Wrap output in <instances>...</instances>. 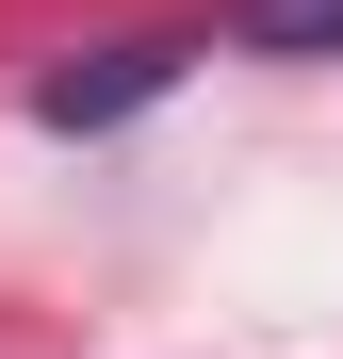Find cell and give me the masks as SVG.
Listing matches in <instances>:
<instances>
[{
  "label": "cell",
  "mask_w": 343,
  "mask_h": 359,
  "mask_svg": "<svg viewBox=\"0 0 343 359\" xmlns=\"http://www.w3.org/2000/svg\"><path fill=\"white\" fill-rule=\"evenodd\" d=\"M229 49H278V66H327V49H343V0H246V17H229Z\"/></svg>",
  "instance_id": "cell-2"
},
{
  "label": "cell",
  "mask_w": 343,
  "mask_h": 359,
  "mask_svg": "<svg viewBox=\"0 0 343 359\" xmlns=\"http://www.w3.org/2000/svg\"><path fill=\"white\" fill-rule=\"evenodd\" d=\"M163 82H180V49H114V66H49L33 114H49V131H114V114H147Z\"/></svg>",
  "instance_id": "cell-1"
}]
</instances>
